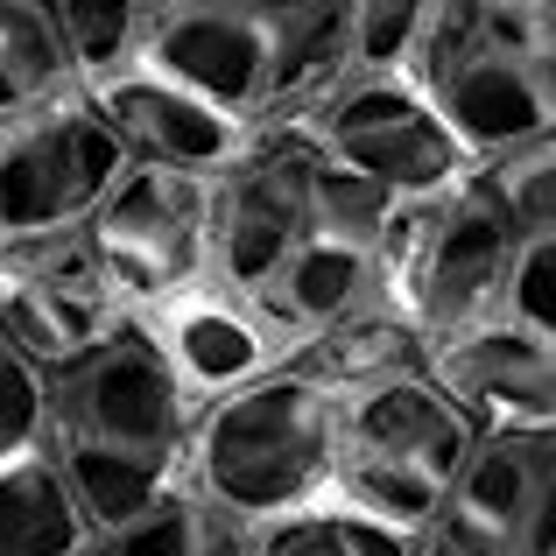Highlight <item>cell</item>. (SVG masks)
<instances>
[{
	"label": "cell",
	"mask_w": 556,
	"mask_h": 556,
	"mask_svg": "<svg viewBox=\"0 0 556 556\" xmlns=\"http://www.w3.org/2000/svg\"><path fill=\"white\" fill-rule=\"evenodd\" d=\"M339 444H345V394H331L325 380L282 359L275 374L204 402L184 479L226 521L254 535L339 501Z\"/></svg>",
	"instance_id": "cell-1"
},
{
	"label": "cell",
	"mask_w": 556,
	"mask_h": 556,
	"mask_svg": "<svg viewBox=\"0 0 556 556\" xmlns=\"http://www.w3.org/2000/svg\"><path fill=\"white\" fill-rule=\"evenodd\" d=\"M416 78L479 169L556 135V0H444Z\"/></svg>",
	"instance_id": "cell-2"
},
{
	"label": "cell",
	"mask_w": 556,
	"mask_h": 556,
	"mask_svg": "<svg viewBox=\"0 0 556 556\" xmlns=\"http://www.w3.org/2000/svg\"><path fill=\"white\" fill-rule=\"evenodd\" d=\"M479 437L486 430L437 388V374L345 394L339 507L374 515L408 535H430L451 486H458V472H465V458L479 451Z\"/></svg>",
	"instance_id": "cell-3"
},
{
	"label": "cell",
	"mask_w": 556,
	"mask_h": 556,
	"mask_svg": "<svg viewBox=\"0 0 556 556\" xmlns=\"http://www.w3.org/2000/svg\"><path fill=\"white\" fill-rule=\"evenodd\" d=\"M529 232L515 226V212L501 204L493 177L479 169L472 184H458L451 198L408 204L402 226L388 240V289L430 345L472 339V331L501 325L515 303V261Z\"/></svg>",
	"instance_id": "cell-4"
},
{
	"label": "cell",
	"mask_w": 556,
	"mask_h": 556,
	"mask_svg": "<svg viewBox=\"0 0 556 556\" xmlns=\"http://www.w3.org/2000/svg\"><path fill=\"white\" fill-rule=\"evenodd\" d=\"M204 402L184 388L169 353L141 317H127L113 339L78 353L71 367L50 374V430L42 444L71 451H121V458H149L184 472L190 437H198Z\"/></svg>",
	"instance_id": "cell-5"
},
{
	"label": "cell",
	"mask_w": 556,
	"mask_h": 556,
	"mask_svg": "<svg viewBox=\"0 0 556 556\" xmlns=\"http://www.w3.org/2000/svg\"><path fill=\"white\" fill-rule=\"evenodd\" d=\"M303 127L339 169L394 190L402 204L451 198L458 184L479 177V155L458 141V127L444 121L430 85L408 78V71H353Z\"/></svg>",
	"instance_id": "cell-6"
},
{
	"label": "cell",
	"mask_w": 556,
	"mask_h": 556,
	"mask_svg": "<svg viewBox=\"0 0 556 556\" xmlns=\"http://www.w3.org/2000/svg\"><path fill=\"white\" fill-rule=\"evenodd\" d=\"M135 169L127 141L99 113L92 85L0 121V240L92 226L113 184Z\"/></svg>",
	"instance_id": "cell-7"
},
{
	"label": "cell",
	"mask_w": 556,
	"mask_h": 556,
	"mask_svg": "<svg viewBox=\"0 0 556 556\" xmlns=\"http://www.w3.org/2000/svg\"><path fill=\"white\" fill-rule=\"evenodd\" d=\"M317 149L311 127H261V141L218 177L212 198V282L261 303L317 226Z\"/></svg>",
	"instance_id": "cell-8"
},
{
	"label": "cell",
	"mask_w": 556,
	"mask_h": 556,
	"mask_svg": "<svg viewBox=\"0 0 556 556\" xmlns=\"http://www.w3.org/2000/svg\"><path fill=\"white\" fill-rule=\"evenodd\" d=\"M212 198L218 177L135 163L113 184V198L92 212V247L135 317L212 282Z\"/></svg>",
	"instance_id": "cell-9"
},
{
	"label": "cell",
	"mask_w": 556,
	"mask_h": 556,
	"mask_svg": "<svg viewBox=\"0 0 556 556\" xmlns=\"http://www.w3.org/2000/svg\"><path fill=\"white\" fill-rule=\"evenodd\" d=\"M127 296L92 247V226L0 240V339L42 374L71 367L127 325Z\"/></svg>",
	"instance_id": "cell-10"
},
{
	"label": "cell",
	"mask_w": 556,
	"mask_h": 556,
	"mask_svg": "<svg viewBox=\"0 0 556 556\" xmlns=\"http://www.w3.org/2000/svg\"><path fill=\"white\" fill-rule=\"evenodd\" d=\"M430 543L444 556H556V430H486Z\"/></svg>",
	"instance_id": "cell-11"
},
{
	"label": "cell",
	"mask_w": 556,
	"mask_h": 556,
	"mask_svg": "<svg viewBox=\"0 0 556 556\" xmlns=\"http://www.w3.org/2000/svg\"><path fill=\"white\" fill-rule=\"evenodd\" d=\"M141 64L254 127H282V42L232 0H149Z\"/></svg>",
	"instance_id": "cell-12"
},
{
	"label": "cell",
	"mask_w": 556,
	"mask_h": 556,
	"mask_svg": "<svg viewBox=\"0 0 556 556\" xmlns=\"http://www.w3.org/2000/svg\"><path fill=\"white\" fill-rule=\"evenodd\" d=\"M92 99H99V113L113 121V135L127 141L135 163L190 169V177H226V169L261 141L254 121L212 106L204 92H190V85L163 78V71H149V64L92 85Z\"/></svg>",
	"instance_id": "cell-13"
},
{
	"label": "cell",
	"mask_w": 556,
	"mask_h": 556,
	"mask_svg": "<svg viewBox=\"0 0 556 556\" xmlns=\"http://www.w3.org/2000/svg\"><path fill=\"white\" fill-rule=\"evenodd\" d=\"M430 374L479 430H556V339L521 317L437 345Z\"/></svg>",
	"instance_id": "cell-14"
},
{
	"label": "cell",
	"mask_w": 556,
	"mask_h": 556,
	"mask_svg": "<svg viewBox=\"0 0 556 556\" xmlns=\"http://www.w3.org/2000/svg\"><path fill=\"white\" fill-rule=\"evenodd\" d=\"M141 325L155 331V345L169 353V367L184 374V388L198 394V402H218V394L247 388V380L275 374L289 359L282 331L247 296H232V289H218V282L184 289L163 311H141Z\"/></svg>",
	"instance_id": "cell-15"
},
{
	"label": "cell",
	"mask_w": 556,
	"mask_h": 556,
	"mask_svg": "<svg viewBox=\"0 0 556 556\" xmlns=\"http://www.w3.org/2000/svg\"><path fill=\"white\" fill-rule=\"evenodd\" d=\"M374 303H394L388 254H380V247H359V240H339V232H311L254 311L268 317V325L282 331V345L296 353L303 339H317V331L374 311Z\"/></svg>",
	"instance_id": "cell-16"
},
{
	"label": "cell",
	"mask_w": 556,
	"mask_h": 556,
	"mask_svg": "<svg viewBox=\"0 0 556 556\" xmlns=\"http://www.w3.org/2000/svg\"><path fill=\"white\" fill-rule=\"evenodd\" d=\"M289 367H303L311 380H325L331 394H367L388 380H416L437 367V345L402 303H374V311L345 317V325L317 331L289 353Z\"/></svg>",
	"instance_id": "cell-17"
},
{
	"label": "cell",
	"mask_w": 556,
	"mask_h": 556,
	"mask_svg": "<svg viewBox=\"0 0 556 556\" xmlns=\"http://www.w3.org/2000/svg\"><path fill=\"white\" fill-rule=\"evenodd\" d=\"M99 535L64 486L50 444L0 465V556H85Z\"/></svg>",
	"instance_id": "cell-18"
},
{
	"label": "cell",
	"mask_w": 556,
	"mask_h": 556,
	"mask_svg": "<svg viewBox=\"0 0 556 556\" xmlns=\"http://www.w3.org/2000/svg\"><path fill=\"white\" fill-rule=\"evenodd\" d=\"M78 56H71L50 0H0V121L56 92H78Z\"/></svg>",
	"instance_id": "cell-19"
},
{
	"label": "cell",
	"mask_w": 556,
	"mask_h": 556,
	"mask_svg": "<svg viewBox=\"0 0 556 556\" xmlns=\"http://www.w3.org/2000/svg\"><path fill=\"white\" fill-rule=\"evenodd\" d=\"M247 543H254V535H247L240 521H226L184 479L169 501H155L149 515L127 521L121 535H106L99 549H106V556H247Z\"/></svg>",
	"instance_id": "cell-20"
},
{
	"label": "cell",
	"mask_w": 556,
	"mask_h": 556,
	"mask_svg": "<svg viewBox=\"0 0 556 556\" xmlns=\"http://www.w3.org/2000/svg\"><path fill=\"white\" fill-rule=\"evenodd\" d=\"M247 556H422V535L388 529V521H374V515H353V507L325 501L296 521L254 529Z\"/></svg>",
	"instance_id": "cell-21"
},
{
	"label": "cell",
	"mask_w": 556,
	"mask_h": 556,
	"mask_svg": "<svg viewBox=\"0 0 556 556\" xmlns=\"http://www.w3.org/2000/svg\"><path fill=\"white\" fill-rule=\"evenodd\" d=\"M64 42L78 56L85 85H106L141 64V28H149V0H50Z\"/></svg>",
	"instance_id": "cell-22"
},
{
	"label": "cell",
	"mask_w": 556,
	"mask_h": 556,
	"mask_svg": "<svg viewBox=\"0 0 556 556\" xmlns=\"http://www.w3.org/2000/svg\"><path fill=\"white\" fill-rule=\"evenodd\" d=\"M444 0H353V71H408L437 28Z\"/></svg>",
	"instance_id": "cell-23"
},
{
	"label": "cell",
	"mask_w": 556,
	"mask_h": 556,
	"mask_svg": "<svg viewBox=\"0 0 556 556\" xmlns=\"http://www.w3.org/2000/svg\"><path fill=\"white\" fill-rule=\"evenodd\" d=\"M402 212L408 204L394 198V190L353 177V169H339L325 155V169H317V226L311 232H339V240H359V247H380V254H388Z\"/></svg>",
	"instance_id": "cell-24"
},
{
	"label": "cell",
	"mask_w": 556,
	"mask_h": 556,
	"mask_svg": "<svg viewBox=\"0 0 556 556\" xmlns=\"http://www.w3.org/2000/svg\"><path fill=\"white\" fill-rule=\"evenodd\" d=\"M50 430V374L0 339V465L42 444Z\"/></svg>",
	"instance_id": "cell-25"
},
{
	"label": "cell",
	"mask_w": 556,
	"mask_h": 556,
	"mask_svg": "<svg viewBox=\"0 0 556 556\" xmlns=\"http://www.w3.org/2000/svg\"><path fill=\"white\" fill-rule=\"evenodd\" d=\"M486 177H493V190H501V204L515 212L521 232H556V135L521 149V155H507V163H493Z\"/></svg>",
	"instance_id": "cell-26"
},
{
	"label": "cell",
	"mask_w": 556,
	"mask_h": 556,
	"mask_svg": "<svg viewBox=\"0 0 556 556\" xmlns=\"http://www.w3.org/2000/svg\"><path fill=\"white\" fill-rule=\"evenodd\" d=\"M507 317H521V325H535V331L556 339V232H529V240H521Z\"/></svg>",
	"instance_id": "cell-27"
},
{
	"label": "cell",
	"mask_w": 556,
	"mask_h": 556,
	"mask_svg": "<svg viewBox=\"0 0 556 556\" xmlns=\"http://www.w3.org/2000/svg\"><path fill=\"white\" fill-rule=\"evenodd\" d=\"M85 556H106V549H99V543H92V549H85Z\"/></svg>",
	"instance_id": "cell-28"
}]
</instances>
